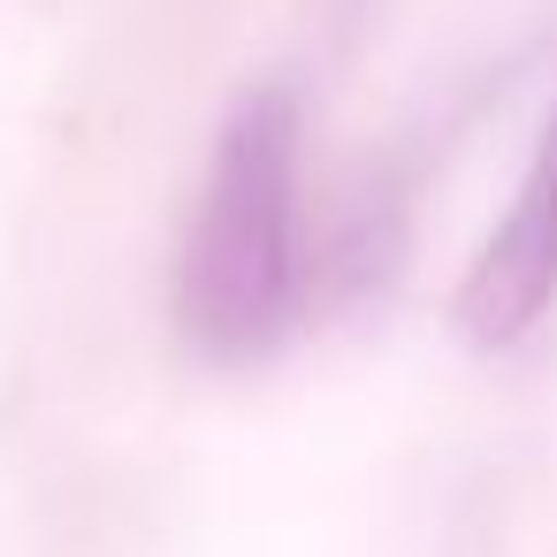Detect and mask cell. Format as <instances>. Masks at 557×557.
Returning a JSON list of instances; mask_svg holds the SVG:
<instances>
[{"instance_id": "6da1fadb", "label": "cell", "mask_w": 557, "mask_h": 557, "mask_svg": "<svg viewBox=\"0 0 557 557\" xmlns=\"http://www.w3.org/2000/svg\"><path fill=\"white\" fill-rule=\"evenodd\" d=\"M298 92L252 85L207 161L176 260V329L214 367H252L298 329Z\"/></svg>"}, {"instance_id": "7a4b0ae2", "label": "cell", "mask_w": 557, "mask_h": 557, "mask_svg": "<svg viewBox=\"0 0 557 557\" xmlns=\"http://www.w3.org/2000/svg\"><path fill=\"white\" fill-rule=\"evenodd\" d=\"M549 306H557V100L542 115L534 161H527L504 222L481 237V252H473V268L450 298V321L473 351H504Z\"/></svg>"}]
</instances>
